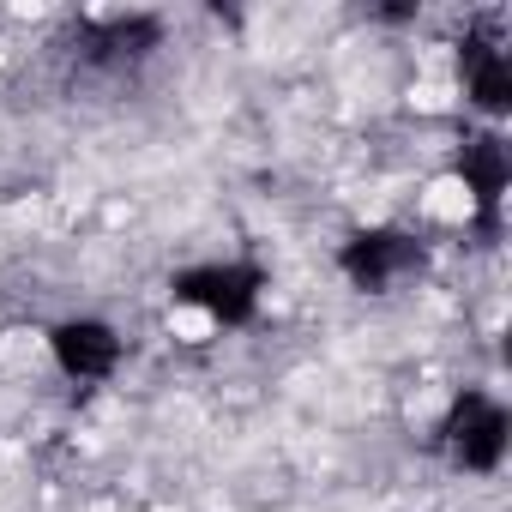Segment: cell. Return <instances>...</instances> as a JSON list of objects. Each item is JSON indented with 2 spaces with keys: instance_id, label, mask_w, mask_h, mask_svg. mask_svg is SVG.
I'll list each match as a JSON object with an SVG mask.
<instances>
[{
  "instance_id": "cell-3",
  "label": "cell",
  "mask_w": 512,
  "mask_h": 512,
  "mask_svg": "<svg viewBox=\"0 0 512 512\" xmlns=\"http://www.w3.org/2000/svg\"><path fill=\"white\" fill-rule=\"evenodd\" d=\"M434 253H440V241L428 229L398 223V217H374V223L344 229V241L332 247V272L344 278L350 296L392 302V296H410L434 272Z\"/></svg>"
},
{
  "instance_id": "cell-5",
  "label": "cell",
  "mask_w": 512,
  "mask_h": 512,
  "mask_svg": "<svg viewBox=\"0 0 512 512\" xmlns=\"http://www.w3.org/2000/svg\"><path fill=\"white\" fill-rule=\"evenodd\" d=\"M452 97H458L470 127H500L512 115V49H506V31L470 25L452 43Z\"/></svg>"
},
{
  "instance_id": "cell-2",
  "label": "cell",
  "mask_w": 512,
  "mask_h": 512,
  "mask_svg": "<svg viewBox=\"0 0 512 512\" xmlns=\"http://www.w3.org/2000/svg\"><path fill=\"white\" fill-rule=\"evenodd\" d=\"M428 452L458 482H500L512 458V404L488 380H464L428 416Z\"/></svg>"
},
{
  "instance_id": "cell-4",
  "label": "cell",
  "mask_w": 512,
  "mask_h": 512,
  "mask_svg": "<svg viewBox=\"0 0 512 512\" xmlns=\"http://www.w3.org/2000/svg\"><path fill=\"white\" fill-rule=\"evenodd\" d=\"M37 356H43V368L61 386H73V392H109L133 368V338H127L121 320H109L97 308H67V314H55V320L37 326Z\"/></svg>"
},
{
  "instance_id": "cell-1",
  "label": "cell",
  "mask_w": 512,
  "mask_h": 512,
  "mask_svg": "<svg viewBox=\"0 0 512 512\" xmlns=\"http://www.w3.org/2000/svg\"><path fill=\"white\" fill-rule=\"evenodd\" d=\"M272 308V272L253 253H205V260L169 272L163 320L181 332V344H217L235 332H253Z\"/></svg>"
}]
</instances>
